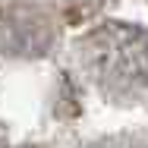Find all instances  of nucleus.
Segmentation results:
<instances>
[{"label":"nucleus","mask_w":148,"mask_h":148,"mask_svg":"<svg viewBox=\"0 0 148 148\" xmlns=\"http://www.w3.org/2000/svg\"><path fill=\"white\" fill-rule=\"evenodd\" d=\"M82 60L98 85L126 95L148 82V35L136 25L104 22L82 41Z\"/></svg>","instance_id":"f257e3e1"},{"label":"nucleus","mask_w":148,"mask_h":148,"mask_svg":"<svg viewBox=\"0 0 148 148\" xmlns=\"http://www.w3.org/2000/svg\"><path fill=\"white\" fill-rule=\"evenodd\" d=\"M47 22L29 3H3L0 6V51L10 54H38L47 51Z\"/></svg>","instance_id":"f03ea898"},{"label":"nucleus","mask_w":148,"mask_h":148,"mask_svg":"<svg viewBox=\"0 0 148 148\" xmlns=\"http://www.w3.org/2000/svg\"><path fill=\"white\" fill-rule=\"evenodd\" d=\"M69 3H88V0H69Z\"/></svg>","instance_id":"7ed1b4c3"}]
</instances>
